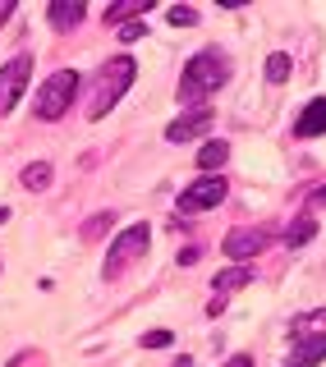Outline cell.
Masks as SVG:
<instances>
[{
	"label": "cell",
	"instance_id": "cell-14",
	"mask_svg": "<svg viewBox=\"0 0 326 367\" xmlns=\"http://www.w3.org/2000/svg\"><path fill=\"white\" fill-rule=\"evenodd\" d=\"M138 14H152V0H129V5H111V9H106V28H111V23H133Z\"/></svg>",
	"mask_w": 326,
	"mask_h": 367
},
{
	"label": "cell",
	"instance_id": "cell-21",
	"mask_svg": "<svg viewBox=\"0 0 326 367\" xmlns=\"http://www.w3.org/2000/svg\"><path fill=\"white\" fill-rule=\"evenodd\" d=\"M138 37H147V23H138V18L120 28V42H124V46H133V42H138Z\"/></svg>",
	"mask_w": 326,
	"mask_h": 367
},
{
	"label": "cell",
	"instance_id": "cell-12",
	"mask_svg": "<svg viewBox=\"0 0 326 367\" xmlns=\"http://www.w3.org/2000/svg\"><path fill=\"white\" fill-rule=\"evenodd\" d=\"M244 285H253V266H230V271H216V280H212V289L220 298L235 294V289H244Z\"/></svg>",
	"mask_w": 326,
	"mask_h": 367
},
{
	"label": "cell",
	"instance_id": "cell-25",
	"mask_svg": "<svg viewBox=\"0 0 326 367\" xmlns=\"http://www.w3.org/2000/svg\"><path fill=\"white\" fill-rule=\"evenodd\" d=\"M170 367H193V358H175V363H170Z\"/></svg>",
	"mask_w": 326,
	"mask_h": 367
},
{
	"label": "cell",
	"instance_id": "cell-22",
	"mask_svg": "<svg viewBox=\"0 0 326 367\" xmlns=\"http://www.w3.org/2000/svg\"><path fill=\"white\" fill-rule=\"evenodd\" d=\"M42 367V354H18V358H9V367Z\"/></svg>",
	"mask_w": 326,
	"mask_h": 367
},
{
	"label": "cell",
	"instance_id": "cell-13",
	"mask_svg": "<svg viewBox=\"0 0 326 367\" xmlns=\"http://www.w3.org/2000/svg\"><path fill=\"white\" fill-rule=\"evenodd\" d=\"M230 161V142L225 138H212V142H203V152H198V170H207V175H212V170H220Z\"/></svg>",
	"mask_w": 326,
	"mask_h": 367
},
{
	"label": "cell",
	"instance_id": "cell-7",
	"mask_svg": "<svg viewBox=\"0 0 326 367\" xmlns=\"http://www.w3.org/2000/svg\"><path fill=\"white\" fill-rule=\"evenodd\" d=\"M28 79H33V55H14V60L0 69V115H9L23 96Z\"/></svg>",
	"mask_w": 326,
	"mask_h": 367
},
{
	"label": "cell",
	"instance_id": "cell-15",
	"mask_svg": "<svg viewBox=\"0 0 326 367\" xmlns=\"http://www.w3.org/2000/svg\"><path fill=\"white\" fill-rule=\"evenodd\" d=\"M313 235H317V220H313L308 211H303V216H294V225L285 230V244H290V248H299V244H308Z\"/></svg>",
	"mask_w": 326,
	"mask_h": 367
},
{
	"label": "cell",
	"instance_id": "cell-4",
	"mask_svg": "<svg viewBox=\"0 0 326 367\" xmlns=\"http://www.w3.org/2000/svg\"><path fill=\"white\" fill-rule=\"evenodd\" d=\"M225 193H230L225 175H203V179L184 184V193L175 198V211H179V220L198 216V211H207V207H220V202H225Z\"/></svg>",
	"mask_w": 326,
	"mask_h": 367
},
{
	"label": "cell",
	"instance_id": "cell-8",
	"mask_svg": "<svg viewBox=\"0 0 326 367\" xmlns=\"http://www.w3.org/2000/svg\"><path fill=\"white\" fill-rule=\"evenodd\" d=\"M220 248H225V257H230V262L248 266V262H253V257L266 248V230H253V225H244V230H230V235H225V244H220Z\"/></svg>",
	"mask_w": 326,
	"mask_h": 367
},
{
	"label": "cell",
	"instance_id": "cell-20",
	"mask_svg": "<svg viewBox=\"0 0 326 367\" xmlns=\"http://www.w3.org/2000/svg\"><path fill=\"white\" fill-rule=\"evenodd\" d=\"M170 340H175V331H147L142 335V349H166Z\"/></svg>",
	"mask_w": 326,
	"mask_h": 367
},
{
	"label": "cell",
	"instance_id": "cell-23",
	"mask_svg": "<svg viewBox=\"0 0 326 367\" xmlns=\"http://www.w3.org/2000/svg\"><path fill=\"white\" fill-rule=\"evenodd\" d=\"M198 257H203V253H198V248H184V253H179V266H193Z\"/></svg>",
	"mask_w": 326,
	"mask_h": 367
},
{
	"label": "cell",
	"instance_id": "cell-2",
	"mask_svg": "<svg viewBox=\"0 0 326 367\" xmlns=\"http://www.w3.org/2000/svg\"><path fill=\"white\" fill-rule=\"evenodd\" d=\"M133 74H138L133 55H120V60H111L106 69H101V79H97V92H92V106H88V115H92V120H106V115H111V106L120 101L124 92H129Z\"/></svg>",
	"mask_w": 326,
	"mask_h": 367
},
{
	"label": "cell",
	"instance_id": "cell-16",
	"mask_svg": "<svg viewBox=\"0 0 326 367\" xmlns=\"http://www.w3.org/2000/svg\"><path fill=\"white\" fill-rule=\"evenodd\" d=\"M18 184H23V188H46V184H51V161H33V166H23V175H18Z\"/></svg>",
	"mask_w": 326,
	"mask_h": 367
},
{
	"label": "cell",
	"instance_id": "cell-6",
	"mask_svg": "<svg viewBox=\"0 0 326 367\" xmlns=\"http://www.w3.org/2000/svg\"><path fill=\"white\" fill-rule=\"evenodd\" d=\"M317 326L322 331H313L308 322H299V331H294V354L285 358V367H317L326 358V312H317Z\"/></svg>",
	"mask_w": 326,
	"mask_h": 367
},
{
	"label": "cell",
	"instance_id": "cell-27",
	"mask_svg": "<svg viewBox=\"0 0 326 367\" xmlns=\"http://www.w3.org/2000/svg\"><path fill=\"white\" fill-rule=\"evenodd\" d=\"M5 220H9V207H0V225H5Z\"/></svg>",
	"mask_w": 326,
	"mask_h": 367
},
{
	"label": "cell",
	"instance_id": "cell-5",
	"mask_svg": "<svg viewBox=\"0 0 326 367\" xmlns=\"http://www.w3.org/2000/svg\"><path fill=\"white\" fill-rule=\"evenodd\" d=\"M147 244H152V230L147 225H129L124 235H115L111 239V253H106V276H120L129 262H138V257L147 253Z\"/></svg>",
	"mask_w": 326,
	"mask_h": 367
},
{
	"label": "cell",
	"instance_id": "cell-11",
	"mask_svg": "<svg viewBox=\"0 0 326 367\" xmlns=\"http://www.w3.org/2000/svg\"><path fill=\"white\" fill-rule=\"evenodd\" d=\"M83 14H88V9H83L79 0H55V5L46 9V23H51L55 33H69V28L83 23Z\"/></svg>",
	"mask_w": 326,
	"mask_h": 367
},
{
	"label": "cell",
	"instance_id": "cell-3",
	"mask_svg": "<svg viewBox=\"0 0 326 367\" xmlns=\"http://www.w3.org/2000/svg\"><path fill=\"white\" fill-rule=\"evenodd\" d=\"M79 88H83L79 69H55L51 79H46L42 88H37V115H42V120H60V115L74 106Z\"/></svg>",
	"mask_w": 326,
	"mask_h": 367
},
{
	"label": "cell",
	"instance_id": "cell-18",
	"mask_svg": "<svg viewBox=\"0 0 326 367\" xmlns=\"http://www.w3.org/2000/svg\"><path fill=\"white\" fill-rule=\"evenodd\" d=\"M170 23H175V28H193V23H198V9L175 5V9H170Z\"/></svg>",
	"mask_w": 326,
	"mask_h": 367
},
{
	"label": "cell",
	"instance_id": "cell-24",
	"mask_svg": "<svg viewBox=\"0 0 326 367\" xmlns=\"http://www.w3.org/2000/svg\"><path fill=\"white\" fill-rule=\"evenodd\" d=\"M230 367H253V358H248V354H235V358H230Z\"/></svg>",
	"mask_w": 326,
	"mask_h": 367
},
{
	"label": "cell",
	"instance_id": "cell-10",
	"mask_svg": "<svg viewBox=\"0 0 326 367\" xmlns=\"http://www.w3.org/2000/svg\"><path fill=\"white\" fill-rule=\"evenodd\" d=\"M294 133H299V138H322L326 133V96H313V101L303 106L299 120H294Z\"/></svg>",
	"mask_w": 326,
	"mask_h": 367
},
{
	"label": "cell",
	"instance_id": "cell-1",
	"mask_svg": "<svg viewBox=\"0 0 326 367\" xmlns=\"http://www.w3.org/2000/svg\"><path fill=\"white\" fill-rule=\"evenodd\" d=\"M230 79V60L216 51V46H207V51H198L193 60L184 64V79H179V106H198L207 101L220 83Z\"/></svg>",
	"mask_w": 326,
	"mask_h": 367
},
{
	"label": "cell",
	"instance_id": "cell-9",
	"mask_svg": "<svg viewBox=\"0 0 326 367\" xmlns=\"http://www.w3.org/2000/svg\"><path fill=\"white\" fill-rule=\"evenodd\" d=\"M212 129V111H193V115H179V120L166 124V142H189L198 133Z\"/></svg>",
	"mask_w": 326,
	"mask_h": 367
},
{
	"label": "cell",
	"instance_id": "cell-17",
	"mask_svg": "<svg viewBox=\"0 0 326 367\" xmlns=\"http://www.w3.org/2000/svg\"><path fill=\"white\" fill-rule=\"evenodd\" d=\"M290 69H294L290 51H271V55H266V83H285V79H290Z\"/></svg>",
	"mask_w": 326,
	"mask_h": 367
},
{
	"label": "cell",
	"instance_id": "cell-19",
	"mask_svg": "<svg viewBox=\"0 0 326 367\" xmlns=\"http://www.w3.org/2000/svg\"><path fill=\"white\" fill-rule=\"evenodd\" d=\"M111 220H115V216H111V211H97V216H92V220H88V225H83V239H97V235H101V230H106V225H111Z\"/></svg>",
	"mask_w": 326,
	"mask_h": 367
},
{
	"label": "cell",
	"instance_id": "cell-26",
	"mask_svg": "<svg viewBox=\"0 0 326 367\" xmlns=\"http://www.w3.org/2000/svg\"><path fill=\"white\" fill-rule=\"evenodd\" d=\"M313 202H326V188H317V193H313Z\"/></svg>",
	"mask_w": 326,
	"mask_h": 367
}]
</instances>
